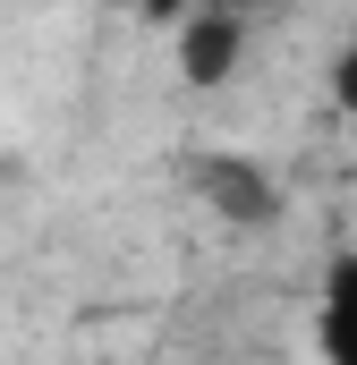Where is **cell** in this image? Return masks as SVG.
I'll use <instances>...</instances> for the list:
<instances>
[{
  "mask_svg": "<svg viewBox=\"0 0 357 365\" xmlns=\"http://www.w3.org/2000/svg\"><path fill=\"white\" fill-rule=\"evenodd\" d=\"M230 9H247V17H264V9H272V0H230Z\"/></svg>",
  "mask_w": 357,
  "mask_h": 365,
  "instance_id": "6",
  "label": "cell"
},
{
  "mask_svg": "<svg viewBox=\"0 0 357 365\" xmlns=\"http://www.w3.org/2000/svg\"><path fill=\"white\" fill-rule=\"evenodd\" d=\"M332 102L357 119V26L341 34V51H332Z\"/></svg>",
  "mask_w": 357,
  "mask_h": 365,
  "instance_id": "4",
  "label": "cell"
},
{
  "mask_svg": "<svg viewBox=\"0 0 357 365\" xmlns=\"http://www.w3.org/2000/svg\"><path fill=\"white\" fill-rule=\"evenodd\" d=\"M187 9H204V0H136V17H145V26H178Z\"/></svg>",
  "mask_w": 357,
  "mask_h": 365,
  "instance_id": "5",
  "label": "cell"
},
{
  "mask_svg": "<svg viewBox=\"0 0 357 365\" xmlns=\"http://www.w3.org/2000/svg\"><path fill=\"white\" fill-rule=\"evenodd\" d=\"M171 34H178V77L213 93V86H230V77L247 68V34H256V17L230 9V0H204V9L178 17Z\"/></svg>",
  "mask_w": 357,
  "mask_h": 365,
  "instance_id": "1",
  "label": "cell"
},
{
  "mask_svg": "<svg viewBox=\"0 0 357 365\" xmlns=\"http://www.w3.org/2000/svg\"><path fill=\"white\" fill-rule=\"evenodd\" d=\"M187 179L204 187V204H213L230 230H264L272 212H281V187H272L256 162H238V153H196Z\"/></svg>",
  "mask_w": 357,
  "mask_h": 365,
  "instance_id": "2",
  "label": "cell"
},
{
  "mask_svg": "<svg viewBox=\"0 0 357 365\" xmlns=\"http://www.w3.org/2000/svg\"><path fill=\"white\" fill-rule=\"evenodd\" d=\"M315 349L332 365H357V247H341L323 264V289H315Z\"/></svg>",
  "mask_w": 357,
  "mask_h": 365,
  "instance_id": "3",
  "label": "cell"
}]
</instances>
